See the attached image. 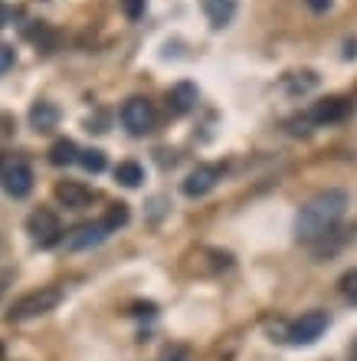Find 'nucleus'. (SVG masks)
Instances as JSON below:
<instances>
[{
	"instance_id": "nucleus-5",
	"label": "nucleus",
	"mask_w": 357,
	"mask_h": 361,
	"mask_svg": "<svg viewBox=\"0 0 357 361\" xmlns=\"http://www.w3.org/2000/svg\"><path fill=\"white\" fill-rule=\"evenodd\" d=\"M325 329H328V312L311 309V312H305L301 319L285 325V342L289 345H311L315 338H321Z\"/></svg>"
},
{
	"instance_id": "nucleus-7",
	"label": "nucleus",
	"mask_w": 357,
	"mask_h": 361,
	"mask_svg": "<svg viewBox=\"0 0 357 361\" xmlns=\"http://www.w3.org/2000/svg\"><path fill=\"white\" fill-rule=\"evenodd\" d=\"M220 178H223V168H220V164H197V168L184 178L180 190H184L187 197H203V194H210V190L216 188Z\"/></svg>"
},
{
	"instance_id": "nucleus-15",
	"label": "nucleus",
	"mask_w": 357,
	"mask_h": 361,
	"mask_svg": "<svg viewBox=\"0 0 357 361\" xmlns=\"http://www.w3.org/2000/svg\"><path fill=\"white\" fill-rule=\"evenodd\" d=\"M115 180H118L122 188H138L144 180V168L138 161H122L115 168Z\"/></svg>"
},
{
	"instance_id": "nucleus-2",
	"label": "nucleus",
	"mask_w": 357,
	"mask_h": 361,
	"mask_svg": "<svg viewBox=\"0 0 357 361\" xmlns=\"http://www.w3.org/2000/svg\"><path fill=\"white\" fill-rule=\"evenodd\" d=\"M63 289L59 286H39V289H33V293L20 295L17 302L10 305L7 319L10 322H27V319H37V315H46L53 312L59 302H63Z\"/></svg>"
},
{
	"instance_id": "nucleus-1",
	"label": "nucleus",
	"mask_w": 357,
	"mask_h": 361,
	"mask_svg": "<svg viewBox=\"0 0 357 361\" xmlns=\"http://www.w3.org/2000/svg\"><path fill=\"white\" fill-rule=\"evenodd\" d=\"M344 210H348V194L341 188H328L315 194V197L299 210V217H295V237L301 243H315V240H325L331 230L341 224L344 217Z\"/></svg>"
},
{
	"instance_id": "nucleus-22",
	"label": "nucleus",
	"mask_w": 357,
	"mask_h": 361,
	"mask_svg": "<svg viewBox=\"0 0 357 361\" xmlns=\"http://www.w3.org/2000/svg\"><path fill=\"white\" fill-rule=\"evenodd\" d=\"M289 132H292V135H308V132H311V118H308V115H299V118H292V122H289Z\"/></svg>"
},
{
	"instance_id": "nucleus-13",
	"label": "nucleus",
	"mask_w": 357,
	"mask_h": 361,
	"mask_svg": "<svg viewBox=\"0 0 357 361\" xmlns=\"http://www.w3.org/2000/svg\"><path fill=\"white\" fill-rule=\"evenodd\" d=\"M200 7H203V13H207L213 30L230 27L236 17V0H200Z\"/></svg>"
},
{
	"instance_id": "nucleus-16",
	"label": "nucleus",
	"mask_w": 357,
	"mask_h": 361,
	"mask_svg": "<svg viewBox=\"0 0 357 361\" xmlns=\"http://www.w3.org/2000/svg\"><path fill=\"white\" fill-rule=\"evenodd\" d=\"M315 86H318V76H315L311 69H301V73H292V76H285V89H289L292 95L311 92Z\"/></svg>"
},
{
	"instance_id": "nucleus-24",
	"label": "nucleus",
	"mask_w": 357,
	"mask_h": 361,
	"mask_svg": "<svg viewBox=\"0 0 357 361\" xmlns=\"http://www.w3.org/2000/svg\"><path fill=\"white\" fill-rule=\"evenodd\" d=\"M13 59H17V56H13V47H0V76L13 66Z\"/></svg>"
},
{
	"instance_id": "nucleus-21",
	"label": "nucleus",
	"mask_w": 357,
	"mask_h": 361,
	"mask_svg": "<svg viewBox=\"0 0 357 361\" xmlns=\"http://www.w3.org/2000/svg\"><path fill=\"white\" fill-rule=\"evenodd\" d=\"M128 315H134V319H154V315H158V305L154 302H134Z\"/></svg>"
},
{
	"instance_id": "nucleus-26",
	"label": "nucleus",
	"mask_w": 357,
	"mask_h": 361,
	"mask_svg": "<svg viewBox=\"0 0 357 361\" xmlns=\"http://www.w3.org/2000/svg\"><path fill=\"white\" fill-rule=\"evenodd\" d=\"M7 23H10V7L7 4H0V30L7 27Z\"/></svg>"
},
{
	"instance_id": "nucleus-11",
	"label": "nucleus",
	"mask_w": 357,
	"mask_h": 361,
	"mask_svg": "<svg viewBox=\"0 0 357 361\" xmlns=\"http://www.w3.org/2000/svg\"><path fill=\"white\" fill-rule=\"evenodd\" d=\"M197 86L194 82H177L168 89V112L170 115H187L197 105Z\"/></svg>"
},
{
	"instance_id": "nucleus-10",
	"label": "nucleus",
	"mask_w": 357,
	"mask_h": 361,
	"mask_svg": "<svg viewBox=\"0 0 357 361\" xmlns=\"http://www.w3.org/2000/svg\"><path fill=\"white\" fill-rule=\"evenodd\" d=\"M56 200L59 204H66L69 210H82L95 200V194H92V188H85L82 180H59L56 184Z\"/></svg>"
},
{
	"instance_id": "nucleus-23",
	"label": "nucleus",
	"mask_w": 357,
	"mask_h": 361,
	"mask_svg": "<svg viewBox=\"0 0 357 361\" xmlns=\"http://www.w3.org/2000/svg\"><path fill=\"white\" fill-rule=\"evenodd\" d=\"M158 361H187V348H184V345H174V348H168Z\"/></svg>"
},
{
	"instance_id": "nucleus-14",
	"label": "nucleus",
	"mask_w": 357,
	"mask_h": 361,
	"mask_svg": "<svg viewBox=\"0 0 357 361\" xmlns=\"http://www.w3.org/2000/svg\"><path fill=\"white\" fill-rule=\"evenodd\" d=\"M75 158H79V148H75L73 138H59V142H53V148H49V164H56V168H66Z\"/></svg>"
},
{
	"instance_id": "nucleus-12",
	"label": "nucleus",
	"mask_w": 357,
	"mask_h": 361,
	"mask_svg": "<svg viewBox=\"0 0 357 361\" xmlns=\"http://www.w3.org/2000/svg\"><path fill=\"white\" fill-rule=\"evenodd\" d=\"M59 125V109L46 99H39V102L30 105V128L33 132H53Z\"/></svg>"
},
{
	"instance_id": "nucleus-18",
	"label": "nucleus",
	"mask_w": 357,
	"mask_h": 361,
	"mask_svg": "<svg viewBox=\"0 0 357 361\" xmlns=\"http://www.w3.org/2000/svg\"><path fill=\"white\" fill-rule=\"evenodd\" d=\"M102 224H105V230H108V233H112V230H118V227H125V224H128V204H112Z\"/></svg>"
},
{
	"instance_id": "nucleus-3",
	"label": "nucleus",
	"mask_w": 357,
	"mask_h": 361,
	"mask_svg": "<svg viewBox=\"0 0 357 361\" xmlns=\"http://www.w3.org/2000/svg\"><path fill=\"white\" fill-rule=\"evenodd\" d=\"M0 188L10 197H27L33 190V168L23 154H0Z\"/></svg>"
},
{
	"instance_id": "nucleus-6",
	"label": "nucleus",
	"mask_w": 357,
	"mask_h": 361,
	"mask_svg": "<svg viewBox=\"0 0 357 361\" xmlns=\"http://www.w3.org/2000/svg\"><path fill=\"white\" fill-rule=\"evenodd\" d=\"M122 125L132 135H148L151 128H154V105H151L144 95H132V99L122 105Z\"/></svg>"
},
{
	"instance_id": "nucleus-8",
	"label": "nucleus",
	"mask_w": 357,
	"mask_h": 361,
	"mask_svg": "<svg viewBox=\"0 0 357 361\" xmlns=\"http://www.w3.org/2000/svg\"><path fill=\"white\" fill-rule=\"evenodd\" d=\"M348 115H351L348 99H344V95H328V99L315 102L308 118H311V125H334V122H344Z\"/></svg>"
},
{
	"instance_id": "nucleus-19",
	"label": "nucleus",
	"mask_w": 357,
	"mask_h": 361,
	"mask_svg": "<svg viewBox=\"0 0 357 361\" xmlns=\"http://www.w3.org/2000/svg\"><path fill=\"white\" fill-rule=\"evenodd\" d=\"M338 289H341V295H344L351 305H357V269H348V273L341 276Z\"/></svg>"
},
{
	"instance_id": "nucleus-17",
	"label": "nucleus",
	"mask_w": 357,
	"mask_h": 361,
	"mask_svg": "<svg viewBox=\"0 0 357 361\" xmlns=\"http://www.w3.org/2000/svg\"><path fill=\"white\" fill-rule=\"evenodd\" d=\"M75 161L82 164L89 174H102L105 171V152H99V148H85V152H79Z\"/></svg>"
},
{
	"instance_id": "nucleus-27",
	"label": "nucleus",
	"mask_w": 357,
	"mask_h": 361,
	"mask_svg": "<svg viewBox=\"0 0 357 361\" xmlns=\"http://www.w3.org/2000/svg\"><path fill=\"white\" fill-rule=\"evenodd\" d=\"M351 361H357V342H354V348H351Z\"/></svg>"
},
{
	"instance_id": "nucleus-4",
	"label": "nucleus",
	"mask_w": 357,
	"mask_h": 361,
	"mask_svg": "<svg viewBox=\"0 0 357 361\" xmlns=\"http://www.w3.org/2000/svg\"><path fill=\"white\" fill-rule=\"evenodd\" d=\"M27 233L39 250H49L63 240V224H59V217L49 207H39L27 217Z\"/></svg>"
},
{
	"instance_id": "nucleus-25",
	"label": "nucleus",
	"mask_w": 357,
	"mask_h": 361,
	"mask_svg": "<svg viewBox=\"0 0 357 361\" xmlns=\"http://www.w3.org/2000/svg\"><path fill=\"white\" fill-rule=\"evenodd\" d=\"M305 4H308L311 10H318V13H321V10H331V4H334V0H305Z\"/></svg>"
},
{
	"instance_id": "nucleus-9",
	"label": "nucleus",
	"mask_w": 357,
	"mask_h": 361,
	"mask_svg": "<svg viewBox=\"0 0 357 361\" xmlns=\"http://www.w3.org/2000/svg\"><path fill=\"white\" fill-rule=\"evenodd\" d=\"M105 237H108V230H105L102 220L99 224H79V227H73L66 233V250H92Z\"/></svg>"
},
{
	"instance_id": "nucleus-20",
	"label": "nucleus",
	"mask_w": 357,
	"mask_h": 361,
	"mask_svg": "<svg viewBox=\"0 0 357 361\" xmlns=\"http://www.w3.org/2000/svg\"><path fill=\"white\" fill-rule=\"evenodd\" d=\"M118 7L128 20H142L144 17V7H148V0H118Z\"/></svg>"
}]
</instances>
